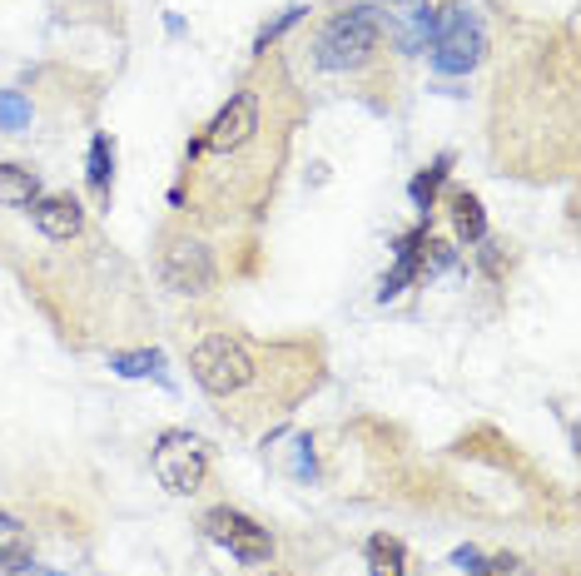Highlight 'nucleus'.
<instances>
[{"label":"nucleus","mask_w":581,"mask_h":576,"mask_svg":"<svg viewBox=\"0 0 581 576\" xmlns=\"http://www.w3.org/2000/svg\"><path fill=\"white\" fill-rule=\"evenodd\" d=\"M378 40H383V15L378 10L373 6H348L319 30V40H313V60H319V70H358V65H368L373 60Z\"/></svg>","instance_id":"1"},{"label":"nucleus","mask_w":581,"mask_h":576,"mask_svg":"<svg viewBox=\"0 0 581 576\" xmlns=\"http://www.w3.org/2000/svg\"><path fill=\"white\" fill-rule=\"evenodd\" d=\"M31 125V105L15 89H0V129H25Z\"/></svg>","instance_id":"18"},{"label":"nucleus","mask_w":581,"mask_h":576,"mask_svg":"<svg viewBox=\"0 0 581 576\" xmlns=\"http://www.w3.org/2000/svg\"><path fill=\"white\" fill-rule=\"evenodd\" d=\"M35 199H41V179H35V169L0 164V204L21 209V204H35Z\"/></svg>","instance_id":"14"},{"label":"nucleus","mask_w":581,"mask_h":576,"mask_svg":"<svg viewBox=\"0 0 581 576\" xmlns=\"http://www.w3.org/2000/svg\"><path fill=\"white\" fill-rule=\"evenodd\" d=\"M452 244H442V238H422L418 248V274H442V268H452Z\"/></svg>","instance_id":"17"},{"label":"nucleus","mask_w":581,"mask_h":576,"mask_svg":"<svg viewBox=\"0 0 581 576\" xmlns=\"http://www.w3.org/2000/svg\"><path fill=\"white\" fill-rule=\"evenodd\" d=\"M452 228H458L462 244H482L487 238V209H482L477 194H452Z\"/></svg>","instance_id":"12"},{"label":"nucleus","mask_w":581,"mask_h":576,"mask_svg":"<svg viewBox=\"0 0 581 576\" xmlns=\"http://www.w3.org/2000/svg\"><path fill=\"white\" fill-rule=\"evenodd\" d=\"M25 566H31V536H25V526L15 516L0 512V572L21 576Z\"/></svg>","instance_id":"11"},{"label":"nucleus","mask_w":581,"mask_h":576,"mask_svg":"<svg viewBox=\"0 0 581 576\" xmlns=\"http://www.w3.org/2000/svg\"><path fill=\"white\" fill-rule=\"evenodd\" d=\"M85 179H90V194L100 204H110V179H115V145L110 135H95L90 139V164H85Z\"/></svg>","instance_id":"13"},{"label":"nucleus","mask_w":581,"mask_h":576,"mask_svg":"<svg viewBox=\"0 0 581 576\" xmlns=\"http://www.w3.org/2000/svg\"><path fill=\"white\" fill-rule=\"evenodd\" d=\"M448 169H452V154H438L428 169H422L418 179H412V184H408L412 209H422V214H428V209H432V199H438V189H442V179H448Z\"/></svg>","instance_id":"15"},{"label":"nucleus","mask_w":581,"mask_h":576,"mask_svg":"<svg viewBox=\"0 0 581 576\" xmlns=\"http://www.w3.org/2000/svg\"><path fill=\"white\" fill-rule=\"evenodd\" d=\"M363 556H368V576H408V546H402L398 536H388V532L368 536Z\"/></svg>","instance_id":"9"},{"label":"nucleus","mask_w":581,"mask_h":576,"mask_svg":"<svg viewBox=\"0 0 581 576\" xmlns=\"http://www.w3.org/2000/svg\"><path fill=\"white\" fill-rule=\"evenodd\" d=\"M467 576H531V566L521 562V556H507V552H502V556H492V562H477Z\"/></svg>","instance_id":"19"},{"label":"nucleus","mask_w":581,"mask_h":576,"mask_svg":"<svg viewBox=\"0 0 581 576\" xmlns=\"http://www.w3.org/2000/svg\"><path fill=\"white\" fill-rule=\"evenodd\" d=\"M190 367H194V383L204 387L209 397H234L254 383L259 363H254L249 343L234 333H204L190 353Z\"/></svg>","instance_id":"2"},{"label":"nucleus","mask_w":581,"mask_h":576,"mask_svg":"<svg viewBox=\"0 0 581 576\" xmlns=\"http://www.w3.org/2000/svg\"><path fill=\"white\" fill-rule=\"evenodd\" d=\"M110 367L120 377H160L164 383V353L150 348V353H110Z\"/></svg>","instance_id":"16"},{"label":"nucleus","mask_w":581,"mask_h":576,"mask_svg":"<svg viewBox=\"0 0 581 576\" xmlns=\"http://www.w3.org/2000/svg\"><path fill=\"white\" fill-rule=\"evenodd\" d=\"M482 268H487V274H502V244H492V238H482Z\"/></svg>","instance_id":"21"},{"label":"nucleus","mask_w":581,"mask_h":576,"mask_svg":"<svg viewBox=\"0 0 581 576\" xmlns=\"http://www.w3.org/2000/svg\"><path fill=\"white\" fill-rule=\"evenodd\" d=\"M160 278H164V288H174V294H184V298L209 294L214 288V254L200 244V238H174L160 258Z\"/></svg>","instance_id":"6"},{"label":"nucleus","mask_w":581,"mask_h":576,"mask_svg":"<svg viewBox=\"0 0 581 576\" xmlns=\"http://www.w3.org/2000/svg\"><path fill=\"white\" fill-rule=\"evenodd\" d=\"M452 562H458V566H462V572H472V566H477V562H482V552H477V546H462V552H458V556H452Z\"/></svg>","instance_id":"22"},{"label":"nucleus","mask_w":581,"mask_h":576,"mask_svg":"<svg viewBox=\"0 0 581 576\" xmlns=\"http://www.w3.org/2000/svg\"><path fill=\"white\" fill-rule=\"evenodd\" d=\"M432 70L438 75H472L487 55V30L472 6H442L438 10V35H432Z\"/></svg>","instance_id":"3"},{"label":"nucleus","mask_w":581,"mask_h":576,"mask_svg":"<svg viewBox=\"0 0 581 576\" xmlns=\"http://www.w3.org/2000/svg\"><path fill=\"white\" fill-rule=\"evenodd\" d=\"M303 15H309V10H303V6H289V10H283V15H279V20H269V25L259 30V40H254V50H269V40H279L283 30H289L293 20H303Z\"/></svg>","instance_id":"20"},{"label":"nucleus","mask_w":581,"mask_h":576,"mask_svg":"<svg viewBox=\"0 0 581 576\" xmlns=\"http://www.w3.org/2000/svg\"><path fill=\"white\" fill-rule=\"evenodd\" d=\"M150 462H154L160 487H170L174 497H194L204 487V477H209V442L200 433L170 427V433H160Z\"/></svg>","instance_id":"4"},{"label":"nucleus","mask_w":581,"mask_h":576,"mask_svg":"<svg viewBox=\"0 0 581 576\" xmlns=\"http://www.w3.org/2000/svg\"><path fill=\"white\" fill-rule=\"evenodd\" d=\"M204 532H209V542H219L224 552L244 566H269L273 562L269 526H259L249 512H239V506H214V512H204Z\"/></svg>","instance_id":"5"},{"label":"nucleus","mask_w":581,"mask_h":576,"mask_svg":"<svg viewBox=\"0 0 581 576\" xmlns=\"http://www.w3.org/2000/svg\"><path fill=\"white\" fill-rule=\"evenodd\" d=\"M254 135H259V95H254V89H239V95L209 119L200 145L209 149V154H234V149H244Z\"/></svg>","instance_id":"7"},{"label":"nucleus","mask_w":581,"mask_h":576,"mask_svg":"<svg viewBox=\"0 0 581 576\" xmlns=\"http://www.w3.org/2000/svg\"><path fill=\"white\" fill-rule=\"evenodd\" d=\"M31 218L45 238H55V244H71V238L85 228V209H80V199H71V194H41L31 204Z\"/></svg>","instance_id":"8"},{"label":"nucleus","mask_w":581,"mask_h":576,"mask_svg":"<svg viewBox=\"0 0 581 576\" xmlns=\"http://www.w3.org/2000/svg\"><path fill=\"white\" fill-rule=\"evenodd\" d=\"M422 238H428L422 228H418V234H402V238H398V264H392V274L383 278V288H378L383 303H388V298H398L402 288H408L412 278H418V248H422Z\"/></svg>","instance_id":"10"},{"label":"nucleus","mask_w":581,"mask_h":576,"mask_svg":"<svg viewBox=\"0 0 581 576\" xmlns=\"http://www.w3.org/2000/svg\"><path fill=\"white\" fill-rule=\"evenodd\" d=\"M21 576H61V572H41V566L31 562V566H25V572H21Z\"/></svg>","instance_id":"23"}]
</instances>
